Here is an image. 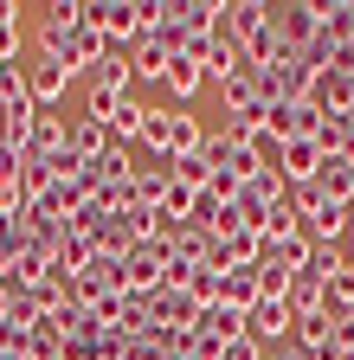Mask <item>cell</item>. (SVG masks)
I'll return each instance as SVG.
<instances>
[{"instance_id":"15","label":"cell","mask_w":354,"mask_h":360,"mask_svg":"<svg viewBox=\"0 0 354 360\" xmlns=\"http://www.w3.org/2000/svg\"><path fill=\"white\" fill-rule=\"evenodd\" d=\"M136 142H142L155 161L167 155V142H174V103H155V110L142 116V135H136Z\"/></svg>"},{"instance_id":"8","label":"cell","mask_w":354,"mask_h":360,"mask_svg":"<svg viewBox=\"0 0 354 360\" xmlns=\"http://www.w3.org/2000/svg\"><path fill=\"white\" fill-rule=\"evenodd\" d=\"M65 90H71V71H65L58 58H32V65H26V97H32L39 110H52Z\"/></svg>"},{"instance_id":"18","label":"cell","mask_w":354,"mask_h":360,"mask_svg":"<svg viewBox=\"0 0 354 360\" xmlns=\"http://www.w3.org/2000/svg\"><path fill=\"white\" fill-rule=\"evenodd\" d=\"M219 302L245 315V309L258 302V264H239V270H226V296H219Z\"/></svg>"},{"instance_id":"17","label":"cell","mask_w":354,"mask_h":360,"mask_svg":"<svg viewBox=\"0 0 354 360\" xmlns=\"http://www.w3.org/2000/svg\"><path fill=\"white\" fill-rule=\"evenodd\" d=\"M161 167H167V180H174V187H187V193H206V187H213L206 155H174V161H161Z\"/></svg>"},{"instance_id":"21","label":"cell","mask_w":354,"mask_h":360,"mask_svg":"<svg viewBox=\"0 0 354 360\" xmlns=\"http://www.w3.org/2000/svg\"><path fill=\"white\" fill-rule=\"evenodd\" d=\"M129 84H136V71H129V52H110V58L91 71V90H116V97H129Z\"/></svg>"},{"instance_id":"7","label":"cell","mask_w":354,"mask_h":360,"mask_svg":"<svg viewBox=\"0 0 354 360\" xmlns=\"http://www.w3.org/2000/svg\"><path fill=\"white\" fill-rule=\"evenodd\" d=\"M258 257H264V238L245 232V225H232V232L213 238V257H206V264H213V270H239V264H258Z\"/></svg>"},{"instance_id":"5","label":"cell","mask_w":354,"mask_h":360,"mask_svg":"<svg viewBox=\"0 0 354 360\" xmlns=\"http://www.w3.org/2000/svg\"><path fill=\"white\" fill-rule=\"evenodd\" d=\"M329 116L316 110V103H309V97H296V103H277L271 110V122H264V129H271L277 135V142H303V135H316Z\"/></svg>"},{"instance_id":"25","label":"cell","mask_w":354,"mask_h":360,"mask_svg":"<svg viewBox=\"0 0 354 360\" xmlns=\"http://www.w3.org/2000/svg\"><path fill=\"white\" fill-rule=\"evenodd\" d=\"M219 360H264V347H258L251 335H239L232 347H219Z\"/></svg>"},{"instance_id":"10","label":"cell","mask_w":354,"mask_h":360,"mask_svg":"<svg viewBox=\"0 0 354 360\" xmlns=\"http://www.w3.org/2000/svg\"><path fill=\"white\" fill-rule=\"evenodd\" d=\"M213 26H219V0H174V32H181V45L187 39H213Z\"/></svg>"},{"instance_id":"13","label":"cell","mask_w":354,"mask_h":360,"mask_svg":"<svg viewBox=\"0 0 354 360\" xmlns=\"http://www.w3.org/2000/svg\"><path fill=\"white\" fill-rule=\"evenodd\" d=\"M284 302L296 309V322H303V315H322V309H329L322 277H316V270H296V277H290V290H284Z\"/></svg>"},{"instance_id":"11","label":"cell","mask_w":354,"mask_h":360,"mask_svg":"<svg viewBox=\"0 0 354 360\" xmlns=\"http://www.w3.org/2000/svg\"><path fill=\"white\" fill-rule=\"evenodd\" d=\"M309 251H316V245H309L303 232H296V238H264V257H258V264H271V270H284V277H296V270L309 264Z\"/></svg>"},{"instance_id":"2","label":"cell","mask_w":354,"mask_h":360,"mask_svg":"<svg viewBox=\"0 0 354 360\" xmlns=\"http://www.w3.org/2000/svg\"><path fill=\"white\" fill-rule=\"evenodd\" d=\"M245 335L271 354V347H290L296 341V309L284 302V296H258L251 309H245Z\"/></svg>"},{"instance_id":"23","label":"cell","mask_w":354,"mask_h":360,"mask_svg":"<svg viewBox=\"0 0 354 360\" xmlns=\"http://www.w3.org/2000/svg\"><path fill=\"white\" fill-rule=\"evenodd\" d=\"M219 97H226V116H239L258 103V90H251V77H232V84H219Z\"/></svg>"},{"instance_id":"24","label":"cell","mask_w":354,"mask_h":360,"mask_svg":"<svg viewBox=\"0 0 354 360\" xmlns=\"http://www.w3.org/2000/svg\"><path fill=\"white\" fill-rule=\"evenodd\" d=\"M13 97H26V65L13 58V65H0V110H7Z\"/></svg>"},{"instance_id":"27","label":"cell","mask_w":354,"mask_h":360,"mask_svg":"<svg viewBox=\"0 0 354 360\" xmlns=\"http://www.w3.org/2000/svg\"><path fill=\"white\" fill-rule=\"evenodd\" d=\"M20 167H26V155H20V148H7V142H0V180H20Z\"/></svg>"},{"instance_id":"1","label":"cell","mask_w":354,"mask_h":360,"mask_svg":"<svg viewBox=\"0 0 354 360\" xmlns=\"http://www.w3.org/2000/svg\"><path fill=\"white\" fill-rule=\"evenodd\" d=\"M167 264H174V251H167L161 238H148V245H129V251H122V296L148 302V296L167 283Z\"/></svg>"},{"instance_id":"28","label":"cell","mask_w":354,"mask_h":360,"mask_svg":"<svg viewBox=\"0 0 354 360\" xmlns=\"http://www.w3.org/2000/svg\"><path fill=\"white\" fill-rule=\"evenodd\" d=\"M264 360H316V354H303V347L290 341V347H271V354H264Z\"/></svg>"},{"instance_id":"3","label":"cell","mask_w":354,"mask_h":360,"mask_svg":"<svg viewBox=\"0 0 354 360\" xmlns=\"http://www.w3.org/2000/svg\"><path fill=\"white\" fill-rule=\"evenodd\" d=\"M271 26L284 39V52H303V45L322 39V7H316V0H277V7H271Z\"/></svg>"},{"instance_id":"20","label":"cell","mask_w":354,"mask_h":360,"mask_svg":"<svg viewBox=\"0 0 354 360\" xmlns=\"http://www.w3.org/2000/svg\"><path fill=\"white\" fill-rule=\"evenodd\" d=\"M20 354H26V360H65V335H58V322H32Z\"/></svg>"},{"instance_id":"6","label":"cell","mask_w":354,"mask_h":360,"mask_svg":"<svg viewBox=\"0 0 354 360\" xmlns=\"http://www.w3.org/2000/svg\"><path fill=\"white\" fill-rule=\"evenodd\" d=\"M348 232H354V219H348V206H341V200H322L316 212L303 219V238H309V245H335V251H341V245H348Z\"/></svg>"},{"instance_id":"14","label":"cell","mask_w":354,"mask_h":360,"mask_svg":"<svg viewBox=\"0 0 354 360\" xmlns=\"http://www.w3.org/2000/svg\"><path fill=\"white\" fill-rule=\"evenodd\" d=\"M200 84H206V65H200V58H174V65H167V77H161V90H167L174 103L200 97Z\"/></svg>"},{"instance_id":"9","label":"cell","mask_w":354,"mask_h":360,"mask_svg":"<svg viewBox=\"0 0 354 360\" xmlns=\"http://www.w3.org/2000/svg\"><path fill=\"white\" fill-rule=\"evenodd\" d=\"M194 335H200V341H213V347H232V341L245 335V315H239V309H226V302H213V309H200Z\"/></svg>"},{"instance_id":"4","label":"cell","mask_w":354,"mask_h":360,"mask_svg":"<svg viewBox=\"0 0 354 360\" xmlns=\"http://www.w3.org/2000/svg\"><path fill=\"white\" fill-rule=\"evenodd\" d=\"M174 58H181V52H174L161 32H142L136 45H129V71H136V84H161Z\"/></svg>"},{"instance_id":"16","label":"cell","mask_w":354,"mask_h":360,"mask_svg":"<svg viewBox=\"0 0 354 360\" xmlns=\"http://www.w3.org/2000/svg\"><path fill=\"white\" fill-rule=\"evenodd\" d=\"M71 148H77V161H97V155H110L116 142H110V129H103V122L71 116Z\"/></svg>"},{"instance_id":"12","label":"cell","mask_w":354,"mask_h":360,"mask_svg":"<svg viewBox=\"0 0 354 360\" xmlns=\"http://www.w3.org/2000/svg\"><path fill=\"white\" fill-rule=\"evenodd\" d=\"M316 187H322V200H354V161L348 155H322V167H316Z\"/></svg>"},{"instance_id":"22","label":"cell","mask_w":354,"mask_h":360,"mask_svg":"<svg viewBox=\"0 0 354 360\" xmlns=\"http://www.w3.org/2000/svg\"><path fill=\"white\" fill-rule=\"evenodd\" d=\"M167 167H136V206H161L167 200Z\"/></svg>"},{"instance_id":"19","label":"cell","mask_w":354,"mask_h":360,"mask_svg":"<svg viewBox=\"0 0 354 360\" xmlns=\"http://www.w3.org/2000/svg\"><path fill=\"white\" fill-rule=\"evenodd\" d=\"M316 7H322V39L354 45V0H316Z\"/></svg>"},{"instance_id":"29","label":"cell","mask_w":354,"mask_h":360,"mask_svg":"<svg viewBox=\"0 0 354 360\" xmlns=\"http://www.w3.org/2000/svg\"><path fill=\"white\" fill-rule=\"evenodd\" d=\"M348 347H354V335H348Z\"/></svg>"},{"instance_id":"26","label":"cell","mask_w":354,"mask_h":360,"mask_svg":"<svg viewBox=\"0 0 354 360\" xmlns=\"http://www.w3.org/2000/svg\"><path fill=\"white\" fill-rule=\"evenodd\" d=\"M13 58H20V20L0 26V65H13Z\"/></svg>"}]
</instances>
